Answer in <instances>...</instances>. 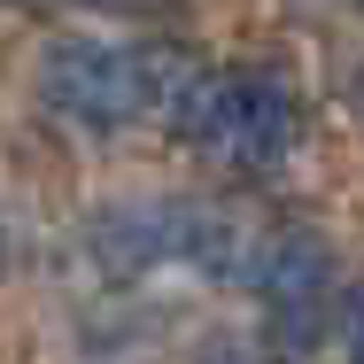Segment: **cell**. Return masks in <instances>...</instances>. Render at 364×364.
<instances>
[{
    "label": "cell",
    "mask_w": 364,
    "mask_h": 364,
    "mask_svg": "<svg viewBox=\"0 0 364 364\" xmlns=\"http://www.w3.org/2000/svg\"><path fill=\"white\" fill-rule=\"evenodd\" d=\"M171 132H186L194 147H210L225 171H272L294 147V101L264 70H186L171 85Z\"/></svg>",
    "instance_id": "6da1fadb"
},
{
    "label": "cell",
    "mask_w": 364,
    "mask_h": 364,
    "mask_svg": "<svg viewBox=\"0 0 364 364\" xmlns=\"http://www.w3.org/2000/svg\"><path fill=\"white\" fill-rule=\"evenodd\" d=\"M39 93H47L63 117H77V124L117 132V124H132L147 101H155V77H147L140 55H124V47H109V39H47Z\"/></svg>",
    "instance_id": "7a4b0ae2"
},
{
    "label": "cell",
    "mask_w": 364,
    "mask_h": 364,
    "mask_svg": "<svg viewBox=\"0 0 364 364\" xmlns=\"http://www.w3.org/2000/svg\"><path fill=\"white\" fill-rule=\"evenodd\" d=\"M256 287L272 310V341L279 357H310L318 333H326V310H333V256L318 232H279L264 256H256Z\"/></svg>",
    "instance_id": "3957f363"
},
{
    "label": "cell",
    "mask_w": 364,
    "mask_h": 364,
    "mask_svg": "<svg viewBox=\"0 0 364 364\" xmlns=\"http://www.w3.org/2000/svg\"><path fill=\"white\" fill-rule=\"evenodd\" d=\"M341 333H349V364H364V279L349 287V302H341Z\"/></svg>",
    "instance_id": "277c9868"
},
{
    "label": "cell",
    "mask_w": 364,
    "mask_h": 364,
    "mask_svg": "<svg viewBox=\"0 0 364 364\" xmlns=\"http://www.w3.org/2000/svg\"><path fill=\"white\" fill-rule=\"evenodd\" d=\"M85 8H147V0H85Z\"/></svg>",
    "instance_id": "5b68a950"
},
{
    "label": "cell",
    "mask_w": 364,
    "mask_h": 364,
    "mask_svg": "<svg viewBox=\"0 0 364 364\" xmlns=\"http://www.w3.org/2000/svg\"><path fill=\"white\" fill-rule=\"evenodd\" d=\"M357 117H364V77H357Z\"/></svg>",
    "instance_id": "8992f818"
}]
</instances>
